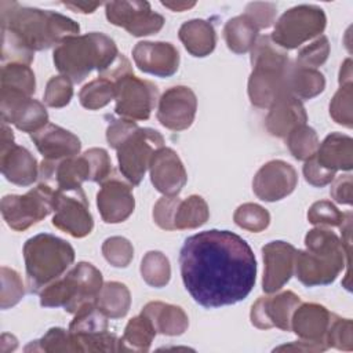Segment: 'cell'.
<instances>
[{
    "label": "cell",
    "mask_w": 353,
    "mask_h": 353,
    "mask_svg": "<svg viewBox=\"0 0 353 353\" xmlns=\"http://www.w3.org/2000/svg\"><path fill=\"white\" fill-rule=\"evenodd\" d=\"M181 276L204 307L233 305L251 292L256 261L244 239L229 230H204L188 237L179 252Z\"/></svg>",
    "instance_id": "obj_1"
},
{
    "label": "cell",
    "mask_w": 353,
    "mask_h": 353,
    "mask_svg": "<svg viewBox=\"0 0 353 353\" xmlns=\"http://www.w3.org/2000/svg\"><path fill=\"white\" fill-rule=\"evenodd\" d=\"M0 8L4 63L10 61L29 65L34 51L61 44L80 30L73 19L54 11L22 7L15 1H1Z\"/></svg>",
    "instance_id": "obj_2"
},
{
    "label": "cell",
    "mask_w": 353,
    "mask_h": 353,
    "mask_svg": "<svg viewBox=\"0 0 353 353\" xmlns=\"http://www.w3.org/2000/svg\"><path fill=\"white\" fill-rule=\"evenodd\" d=\"M119 55L117 47L110 37L91 32L63 40L54 50V63L63 76L80 83L92 69H97L99 74L106 72Z\"/></svg>",
    "instance_id": "obj_3"
},
{
    "label": "cell",
    "mask_w": 353,
    "mask_h": 353,
    "mask_svg": "<svg viewBox=\"0 0 353 353\" xmlns=\"http://www.w3.org/2000/svg\"><path fill=\"white\" fill-rule=\"evenodd\" d=\"M252 73L248 80V97L258 108H269L288 91L290 61L269 36H261L251 48Z\"/></svg>",
    "instance_id": "obj_4"
},
{
    "label": "cell",
    "mask_w": 353,
    "mask_h": 353,
    "mask_svg": "<svg viewBox=\"0 0 353 353\" xmlns=\"http://www.w3.org/2000/svg\"><path fill=\"white\" fill-rule=\"evenodd\" d=\"M306 251L295 254L296 277L307 287L330 284L343 268V241L335 233L317 228L305 237Z\"/></svg>",
    "instance_id": "obj_5"
},
{
    "label": "cell",
    "mask_w": 353,
    "mask_h": 353,
    "mask_svg": "<svg viewBox=\"0 0 353 353\" xmlns=\"http://www.w3.org/2000/svg\"><path fill=\"white\" fill-rule=\"evenodd\" d=\"M28 283L32 291L58 279L73 262L74 251L69 243L52 234H37L23 245Z\"/></svg>",
    "instance_id": "obj_6"
},
{
    "label": "cell",
    "mask_w": 353,
    "mask_h": 353,
    "mask_svg": "<svg viewBox=\"0 0 353 353\" xmlns=\"http://www.w3.org/2000/svg\"><path fill=\"white\" fill-rule=\"evenodd\" d=\"M101 272L87 262L77 263L65 277L47 285L40 294L41 306H62L76 313L84 305L95 302L102 288Z\"/></svg>",
    "instance_id": "obj_7"
},
{
    "label": "cell",
    "mask_w": 353,
    "mask_h": 353,
    "mask_svg": "<svg viewBox=\"0 0 353 353\" xmlns=\"http://www.w3.org/2000/svg\"><path fill=\"white\" fill-rule=\"evenodd\" d=\"M324 28L325 15L323 10L316 6L302 4L280 17L270 39L276 46L291 50L321 33Z\"/></svg>",
    "instance_id": "obj_8"
},
{
    "label": "cell",
    "mask_w": 353,
    "mask_h": 353,
    "mask_svg": "<svg viewBox=\"0 0 353 353\" xmlns=\"http://www.w3.org/2000/svg\"><path fill=\"white\" fill-rule=\"evenodd\" d=\"M55 189L40 183L23 196L8 194L1 200V214L14 230H25L52 211Z\"/></svg>",
    "instance_id": "obj_9"
},
{
    "label": "cell",
    "mask_w": 353,
    "mask_h": 353,
    "mask_svg": "<svg viewBox=\"0 0 353 353\" xmlns=\"http://www.w3.org/2000/svg\"><path fill=\"white\" fill-rule=\"evenodd\" d=\"M70 323L69 335L77 352H112L119 350L114 335L108 332L106 314L99 310L95 302L84 305L77 310Z\"/></svg>",
    "instance_id": "obj_10"
},
{
    "label": "cell",
    "mask_w": 353,
    "mask_h": 353,
    "mask_svg": "<svg viewBox=\"0 0 353 353\" xmlns=\"http://www.w3.org/2000/svg\"><path fill=\"white\" fill-rule=\"evenodd\" d=\"M164 146V138L153 128H137L116 150L120 171L131 185H138L154 152Z\"/></svg>",
    "instance_id": "obj_11"
},
{
    "label": "cell",
    "mask_w": 353,
    "mask_h": 353,
    "mask_svg": "<svg viewBox=\"0 0 353 353\" xmlns=\"http://www.w3.org/2000/svg\"><path fill=\"white\" fill-rule=\"evenodd\" d=\"M116 113L125 120L149 119L156 101L157 87L149 81L127 73L114 81Z\"/></svg>",
    "instance_id": "obj_12"
},
{
    "label": "cell",
    "mask_w": 353,
    "mask_h": 353,
    "mask_svg": "<svg viewBox=\"0 0 353 353\" xmlns=\"http://www.w3.org/2000/svg\"><path fill=\"white\" fill-rule=\"evenodd\" d=\"M52 211V225L73 237H84L92 230V216L81 188L55 189Z\"/></svg>",
    "instance_id": "obj_13"
},
{
    "label": "cell",
    "mask_w": 353,
    "mask_h": 353,
    "mask_svg": "<svg viewBox=\"0 0 353 353\" xmlns=\"http://www.w3.org/2000/svg\"><path fill=\"white\" fill-rule=\"evenodd\" d=\"M105 7L109 22L124 28L132 36L153 34L164 25V18L152 11L146 1H110Z\"/></svg>",
    "instance_id": "obj_14"
},
{
    "label": "cell",
    "mask_w": 353,
    "mask_h": 353,
    "mask_svg": "<svg viewBox=\"0 0 353 353\" xmlns=\"http://www.w3.org/2000/svg\"><path fill=\"white\" fill-rule=\"evenodd\" d=\"M296 181V171L291 164L283 160H272L255 174L252 190L263 201H277L295 189Z\"/></svg>",
    "instance_id": "obj_15"
},
{
    "label": "cell",
    "mask_w": 353,
    "mask_h": 353,
    "mask_svg": "<svg viewBox=\"0 0 353 353\" xmlns=\"http://www.w3.org/2000/svg\"><path fill=\"white\" fill-rule=\"evenodd\" d=\"M196 108L197 99L189 87H171L159 101L157 119L161 125L174 131H181L190 127L193 123Z\"/></svg>",
    "instance_id": "obj_16"
},
{
    "label": "cell",
    "mask_w": 353,
    "mask_h": 353,
    "mask_svg": "<svg viewBox=\"0 0 353 353\" xmlns=\"http://www.w3.org/2000/svg\"><path fill=\"white\" fill-rule=\"evenodd\" d=\"M0 109L4 123H11L25 132H36L48 124L46 108L30 97L1 94Z\"/></svg>",
    "instance_id": "obj_17"
},
{
    "label": "cell",
    "mask_w": 353,
    "mask_h": 353,
    "mask_svg": "<svg viewBox=\"0 0 353 353\" xmlns=\"http://www.w3.org/2000/svg\"><path fill=\"white\" fill-rule=\"evenodd\" d=\"M299 305V296L284 291L276 296H261L251 309V321L258 328L277 327L288 331L291 317Z\"/></svg>",
    "instance_id": "obj_18"
},
{
    "label": "cell",
    "mask_w": 353,
    "mask_h": 353,
    "mask_svg": "<svg viewBox=\"0 0 353 353\" xmlns=\"http://www.w3.org/2000/svg\"><path fill=\"white\" fill-rule=\"evenodd\" d=\"M265 272L262 288L266 292L280 290L292 276L296 250L285 241H270L262 248Z\"/></svg>",
    "instance_id": "obj_19"
},
{
    "label": "cell",
    "mask_w": 353,
    "mask_h": 353,
    "mask_svg": "<svg viewBox=\"0 0 353 353\" xmlns=\"http://www.w3.org/2000/svg\"><path fill=\"white\" fill-rule=\"evenodd\" d=\"M150 179L154 188L165 194L175 196L186 183V171L178 154L170 148H160L154 152L150 164Z\"/></svg>",
    "instance_id": "obj_20"
},
{
    "label": "cell",
    "mask_w": 353,
    "mask_h": 353,
    "mask_svg": "<svg viewBox=\"0 0 353 353\" xmlns=\"http://www.w3.org/2000/svg\"><path fill=\"white\" fill-rule=\"evenodd\" d=\"M135 65L146 73L168 77L178 70L179 54L171 43L139 41L132 50Z\"/></svg>",
    "instance_id": "obj_21"
},
{
    "label": "cell",
    "mask_w": 353,
    "mask_h": 353,
    "mask_svg": "<svg viewBox=\"0 0 353 353\" xmlns=\"http://www.w3.org/2000/svg\"><path fill=\"white\" fill-rule=\"evenodd\" d=\"M101 216L108 223L125 221L134 211V196L131 186L119 178L106 179L97 194Z\"/></svg>",
    "instance_id": "obj_22"
},
{
    "label": "cell",
    "mask_w": 353,
    "mask_h": 353,
    "mask_svg": "<svg viewBox=\"0 0 353 353\" xmlns=\"http://www.w3.org/2000/svg\"><path fill=\"white\" fill-rule=\"evenodd\" d=\"M30 138L44 160H62L80 152L79 138L55 124H46L39 131L32 132Z\"/></svg>",
    "instance_id": "obj_23"
},
{
    "label": "cell",
    "mask_w": 353,
    "mask_h": 353,
    "mask_svg": "<svg viewBox=\"0 0 353 353\" xmlns=\"http://www.w3.org/2000/svg\"><path fill=\"white\" fill-rule=\"evenodd\" d=\"M331 317L332 314L324 306L317 303H303L292 313L291 328L303 341L323 345L325 342Z\"/></svg>",
    "instance_id": "obj_24"
},
{
    "label": "cell",
    "mask_w": 353,
    "mask_h": 353,
    "mask_svg": "<svg viewBox=\"0 0 353 353\" xmlns=\"http://www.w3.org/2000/svg\"><path fill=\"white\" fill-rule=\"evenodd\" d=\"M0 167L6 179L15 185L28 186L39 176L36 159L28 149L18 146L14 142L1 145Z\"/></svg>",
    "instance_id": "obj_25"
},
{
    "label": "cell",
    "mask_w": 353,
    "mask_h": 353,
    "mask_svg": "<svg viewBox=\"0 0 353 353\" xmlns=\"http://www.w3.org/2000/svg\"><path fill=\"white\" fill-rule=\"evenodd\" d=\"M306 112L296 97L287 92L270 105L266 128L274 137H287L291 130L306 123Z\"/></svg>",
    "instance_id": "obj_26"
},
{
    "label": "cell",
    "mask_w": 353,
    "mask_h": 353,
    "mask_svg": "<svg viewBox=\"0 0 353 353\" xmlns=\"http://www.w3.org/2000/svg\"><path fill=\"white\" fill-rule=\"evenodd\" d=\"M314 160L324 170L334 172L336 170L352 168V138L334 132L328 135L321 145H319Z\"/></svg>",
    "instance_id": "obj_27"
},
{
    "label": "cell",
    "mask_w": 353,
    "mask_h": 353,
    "mask_svg": "<svg viewBox=\"0 0 353 353\" xmlns=\"http://www.w3.org/2000/svg\"><path fill=\"white\" fill-rule=\"evenodd\" d=\"M145 314L153 324L156 332L165 335H181L188 328V316L175 305L163 302H149L143 309Z\"/></svg>",
    "instance_id": "obj_28"
},
{
    "label": "cell",
    "mask_w": 353,
    "mask_h": 353,
    "mask_svg": "<svg viewBox=\"0 0 353 353\" xmlns=\"http://www.w3.org/2000/svg\"><path fill=\"white\" fill-rule=\"evenodd\" d=\"M179 39L193 57H205L215 48L214 26L204 19H192L179 28Z\"/></svg>",
    "instance_id": "obj_29"
},
{
    "label": "cell",
    "mask_w": 353,
    "mask_h": 353,
    "mask_svg": "<svg viewBox=\"0 0 353 353\" xmlns=\"http://www.w3.org/2000/svg\"><path fill=\"white\" fill-rule=\"evenodd\" d=\"M258 30L259 29L256 25L245 14H243L226 22L223 36L229 50L236 54H243L254 47Z\"/></svg>",
    "instance_id": "obj_30"
},
{
    "label": "cell",
    "mask_w": 353,
    "mask_h": 353,
    "mask_svg": "<svg viewBox=\"0 0 353 353\" xmlns=\"http://www.w3.org/2000/svg\"><path fill=\"white\" fill-rule=\"evenodd\" d=\"M1 94L30 97L34 92V73L29 65L21 62L4 63L1 68Z\"/></svg>",
    "instance_id": "obj_31"
},
{
    "label": "cell",
    "mask_w": 353,
    "mask_h": 353,
    "mask_svg": "<svg viewBox=\"0 0 353 353\" xmlns=\"http://www.w3.org/2000/svg\"><path fill=\"white\" fill-rule=\"evenodd\" d=\"M324 76L313 69L305 66L290 68L288 72V91L296 98L310 99L324 90Z\"/></svg>",
    "instance_id": "obj_32"
},
{
    "label": "cell",
    "mask_w": 353,
    "mask_h": 353,
    "mask_svg": "<svg viewBox=\"0 0 353 353\" xmlns=\"http://www.w3.org/2000/svg\"><path fill=\"white\" fill-rule=\"evenodd\" d=\"M130 303L131 298L128 288L117 281L103 284L95 299V305L99 310L112 319L123 317L128 312Z\"/></svg>",
    "instance_id": "obj_33"
},
{
    "label": "cell",
    "mask_w": 353,
    "mask_h": 353,
    "mask_svg": "<svg viewBox=\"0 0 353 353\" xmlns=\"http://www.w3.org/2000/svg\"><path fill=\"white\" fill-rule=\"evenodd\" d=\"M156 335V330L152 321L145 316L139 314L128 321L124 330L123 338L119 341V350H138L146 352Z\"/></svg>",
    "instance_id": "obj_34"
},
{
    "label": "cell",
    "mask_w": 353,
    "mask_h": 353,
    "mask_svg": "<svg viewBox=\"0 0 353 353\" xmlns=\"http://www.w3.org/2000/svg\"><path fill=\"white\" fill-rule=\"evenodd\" d=\"M208 205L205 200L200 196H190L185 200H181L175 216H174V228L175 229H193L199 228L208 219Z\"/></svg>",
    "instance_id": "obj_35"
},
{
    "label": "cell",
    "mask_w": 353,
    "mask_h": 353,
    "mask_svg": "<svg viewBox=\"0 0 353 353\" xmlns=\"http://www.w3.org/2000/svg\"><path fill=\"white\" fill-rule=\"evenodd\" d=\"M142 279L152 287H164L171 276L168 259L159 251H149L141 263Z\"/></svg>",
    "instance_id": "obj_36"
},
{
    "label": "cell",
    "mask_w": 353,
    "mask_h": 353,
    "mask_svg": "<svg viewBox=\"0 0 353 353\" xmlns=\"http://www.w3.org/2000/svg\"><path fill=\"white\" fill-rule=\"evenodd\" d=\"M79 98L80 103L87 109L103 108L114 99V83L105 77H98L81 88Z\"/></svg>",
    "instance_id": "obj_37"
},
{
    "label": "cell",
    "mask_w": 353,
    "mask_h": 353,
    "mask_svg": "<svg viewBox=\"0 0 353 353\" xmlns=\"http://www.w3.org/2000/svg\"><path fill=\"white\" fill-rule=\"evenodd\" d=\"M287 145L295 159L307 160L316 153L319 139L313 128L307 127L306 124H301L288 132Z\"/></svg>",
    "instance_id": "obj_38"
},
{
    "label": "cell",
    "mask_w": 353,
    "mask_h": 353,
    "mask_svg": "<svg viewBox=\"0 0 353 353\" xmlns=\"http://www.w3.org/2000/svg\"><path fill=\"white\" fill-rule=\"evenodd\" d=\"M234 222L250 232H261L263 230L270 221L269 212L254 203H245L240 205L234 212Z\"/></svg>",
    "instance_id": "obj_39"
},
{
    "label": "cell",
    "mask_w": 353,
    "mask_h": 353,
    "mask_svg": "<svg viewBox=\"0 0 353 353\" xmlns=\"http://www.w3.org/2000/svg\"><path fill=\"white\" fill-rule=\"evenodd\" d=\"M102 252L106 261L116 266V268H125L132 256H134V248L131 243L124 237H109L102 244Z\"/></svg>",
    "instance_id": "obj_40"
},
{
    "label": "cell",
    "mask_w": 353,
    "mask_h": 353,
    "mask_svg": "<svg viewBox=\"0 0 353 353\" xmlns=\"http://www.w3.org/2000/svg\"><path fill=\"white\" fill-rule=\"evenodd\" d=\"M73 95L72 81L66 76H54L50 79L44 92V102L51 108H62L70 102Z\"/></svg>",
    "instance_id": "obj_41"
},
{
    "label": "cell",
    "mask_w": 353,
    "mask_h": 353,
    "mask_svg": "<svg viewBox=\"0 0 353 353\" xmlns=\"http://www.w3.org/2000/svg\"><path fill=\"white\" fill-rule=\"evenodd\" d=\"M330 114L336 123L352 127V83L341 84L330 103Z\"/></svg>",
    "instance_id": "obj_42"
},
{
    "label": "cell",
    "mask_w": 353,
    "mask_h": 353,
    "mask_svg": "<svg viewBox=\"0 0 353 353\" xmlns=\"http://www.w3.org/2000/svg\"><path fill=\"white\" fill-rule=\"evenodd\" d=\"M23 296V285L19 274L3 266L1 268V309L14 306Z\"/></svg>",
    "instance_id": "obj_43"
},
{
    "label": "cell",
    "mask_w": 353,
    "mask_h": 353,
    "mask_svg": "<svg viewBox=\"0 0 353 353\" xmlns=\"http://www.w3.org/2000/svg\"><path fill=\"white\" fill-rule=\"evenodd\" d=\"M307 219L314 225H331L336 226L343 223L345 214H342L334 204L330 201H317L307 211Z\"/></svg>",
    "instance_id": "obj_44"
},
{
    "label": "cell",
    "mask_w": 353,
    "mask_h": 353,
    "mask_svg": "<svg viewBox=\"0 0 353 353\" xmlns=\"http://www.w3.org/2000/svg\"><path fill=\"white\" fill-rule=\"evenodd\" d=\"M325 334V342L328 346L338 349H352V321L349 319L334 317Z\"/></svg>",
    "instance_id": "obj_45"
},
{
    "label": "cell",
    "mask_w": 353,
    "mask_h": 353,
    "mask_svg": "<svg viewBox=\"0 0 353 353\" xmlns=\"http://www.w3.org/2000/svg\"><path fill=\"white\" fill-rule=\"evenodd\" d=\"M330 52V44L325 36H320L312 44L301 50L298 55V65L305 68H316L325 62Z\"/></svg>",
    "instance_id": "obj_46"
},
{
    "label": "cell",
    "mask_w": 353,
    "mask_h": 353,
    "mask_svg": "<svg viewBox=\"0 0 353 353\" xmlns=\"http://www.w3.org/2000/svg\"><path fill=\"white\" fill-rule=\"evenodd\" d=\"M85 159L88 160L91 175L90 179L94 182H105L109 178L112 171L110 159L105 149L92 148L84 153Z\"/></svg>",
    "instance_id": "obj_47"
},
{
    "label": "cell",
    "mask_w": 353,
    "mask_h": 353,
    "mask_svg": "<svg viewBox=\"0 0 353 353\" xmlns=\"http://www.w3.org/2000/svg\"><path fill=\"white\" fill-rule=\"evenodd\" d=\"M36 342L39 343V347L36 350H46V352H76L69 332H66L62 328H51V330H48V332L40 341H36Z\"/></svg>",
    "instance_id": "obj_48"
},
{
    "label": "cell",
    "mask_w": 353,
    "mask_h": 353,
    "mask_svg": "<svg viewBox=\"0 0 353 353\" xmlns=\"http://www.w3.org/2000/svg\"><path fill=\"white\" fill-rule=\"evenodd\" d=\"M181 199L175 197V196H164L161 197L154 208H153V218L154 222L165 230H174V216H175V211L176 207L179 204Z\"/></svg>",
    "instance_id": "obj_49"
},
{
    "label": "cell",
    "mask_w": 353,
    "mask_h": 353,
    "mask_svg": "<svg viewBox=\"0 0 353 353\" xmlns=\"http://www.w3.org/2000/svg\"><path fill=\"white\" fill-rule=\"evenodd\" d=\"M245 15L256 25L258 29L269 28L276 15V6L270 3H251L245 8Z\"/></svg>",
    "instance_id": "obj_50"
},
{
    "label": "cell",
    "mask_w": 353,
    "mask_h": 353,
    "mask_svg": "<svg viewBox=\"0 0 353 353\" xmlns=\"http://www.w3.org/2000/svg\"><path fill=\"white\" fill-rule=\"evenodd\" d=\"M137 128L138 125L135 121L125 120V119L113 120L112 124L108 127L106 139L112 148L117 149Z\"/></svg>",
    "instance_id": "obj_51"
},
{
    "label": "cell",
    "mask_w": 353,
    "mask_h": 353,
    "mask_svg": "<svg viewBox=\"0 0 353 353\" xmlns=\"http://www.w3.org/2000/svg\"><path fill=\"white\" fill-rule=\"evenodd\" d=\"M303 175H305V179L313 186H324L330 183L335 176L334 172H330L323 167H320L313 156L306 160L303 165Z\"/></svg>",
    "instance_id": "obj_52"
},
{
    "label": "cell",
    "mask_w": 353,
    "mask_h": 353,
    "mask_svg": "<svg viewBox=\"0 0 353 353\" xmlns=\"http://www.w3.org/2000/svg\"><path fill=\"white\" fill-rule=\"evenodd\" d=\"M331 196L338 203L350 204L352 203V176L350 175L339 176L331 188Z\"/></svg>",
    "instance_id": "obj_53"
},
{
    "label": "cell",
    "mask_w": 353,
    "mask_h": 353,
    "mask_svg": "<svg viewBox=\"0 0 353 353\" xmlns=\"http://www.w3.org/2000/svg\"><path fill=\"white\" fill-rule=\"evenodd\" d=\"M63 6L76 12L87 14V12L95 11L101 6V3H63Z\"/></svg>",
    "instance_id": "obj_54"
},
{
    "label": "cell",
    "mask_w": 353,
    "mask_h": 353,
    "mask_svg": "<svg viewBox=\"0 0 353 353\" xmlns=\"http://www.w3.org/2000/svg\"><path fill=\"white\" fill-rule=\"evenodd\" d=\"M164 7L172 10V11H183L186 8H190L193 7L196 3L192 1V3H186V1H163L161 3Z\"/></svg>",
    "instance_id": "obj_55"
}]
</instances>
